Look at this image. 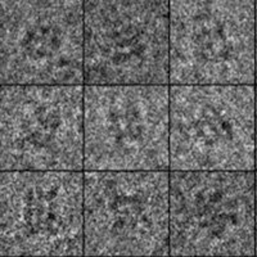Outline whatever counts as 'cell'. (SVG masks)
<instances>
[{
  "label": "cell",
  "mask_w": 257,
  "mask_h": 257,
  "mask_svg": "<svg viewBox=\"0 0 257 257\" xmlns=\"http://www.w3.org/2000/svg\"><path fill=\"white\" fill-rule=\"evenodd\" d=\"M170 171H256V86L170 85Z\"/></svg>",
  "instance_id": "obj_1"
},
{
  "label": "cell",
  "mask_w": 257,
  "mask_h": 257,
  "mask_svg": "<svg viewBox=\"0 0 257 257\" xmlns=\"http://www.w3.org/2000/svg\"><path fill=\"white\" fill-rule=\"evenodd\" d=\"M170 257H256V171H170Z\"/></svg>",
  "instance_id": "obj_2"
},
{
  "label": "cell",
  "mask_w": 257,
  "mask_h": 257,
  "mask_svg": "<svg viewBox=\"0 0 257 257\" xmlns=\"http://www.w3.org/2000/svg\"><path fill=\"white\" fill-rule=\"evenodd\" d=\"M84 257H170V171H84Z\"/></svg>",
  "instance_id": "obj_3"
},
{
  "label": "cell",
  "mask_w": 257,
  "mask_h": 257,
  "mask_svg": "<svg viewBox=\"0 0 257 257\" xmlns=\"http://www.w3.org/2000/svg\"><path fill=\"white\" fill-rule=\"evenodd\" d=\"M84 171H170V85H85Z\"/></svg>",
  "instance_id": "obj_4"
},
{
  "label": "cell",
  "mask_w": 257,
  "mask_h": 257,
  "mask_svg": "<svg viewBox=\"0 0 257 257\" xmlns=\"http://www.w3.org/2000/svg\"><path fill=\"white\" fill-rule=\"evenodd\" d=\"M85 85L169 86L170 2H84Z\"/></svg>",
  "instance_id": "obj_5"
},
{
  "label": "cell",
  "mask_w": 257,
  "mask_h": 257,
  "mask_svg": "<svg viewBox=\"0 0 257 257\" xmlns=\"http://www.w3.org/2000/svg\"><path fill=\"white\" fill-rule=\"evenodd\" d=\"M256 84V3L170 2V85Z\"/></svg>",
  "instance_id": "obj_6"
},
{
  "label": "cell",
  "mask_w": 257,
  "mask_h": 257,
  "mask_svg": "<svg viewBox=\"0 0 257 257\" xmlns=\"http://www.w3.org/2000/svg\"><path fill=\"white\" fill-rule=\"evenodd\" d=\"M0 256L84 257V171H2Z\"/></svg>",
  "instance_id": "obj_7"
},
{
  "label": "cell",
  "mask_w": 257,
  "mask_h": 257,
  "mask_svg": "<svg viewBox=\"0 0 257 257\" xmlns=\"http://www.w3.org/2000/svg\"><path fill=\"white\" fill-rule=\"evenodd\" d=\"M2 171H84V86L0 89Z\"/></svg>",
  "instance_id": "obj_8"
},
{
  "label": "cell",
  "mask_w": 257,
  "mask_h": 257,
  "mask_svg": "<svg viewBox=\"0 0 257 257\" xmlns=\"http://www.w3.org/2000/svg\"><path fill=\"white\" fill-rule=\"evenodd\" d=\"M0 82L85 86L84 2H0Z\"/></svg>",
  "instance_id": "obj_9"
},
{
  "label": "cell",
  "mask_w": 257,
  "mask_h": 257,
  "mask_svg": "<svg viewBox=\"0 0 257 257\" xmlns=\"http://www.w3.org/2000/svg\"><path fill=\"white\" fill-rule=\"evenodd\" d=\"M256 171H257V85H256Z\"/></svg>",
  "instance_id": "obj_10"
},
{
  "label": "cell",
  "mask_w": 257,
  "mask_h": 257,
  "mask_svg": "<svg viewBox=\"0 0 257 257\" xmlns=\"http://www.w3.org/2000/svg\"><path fill=\"white\" fill-rule=\"evenodd\" d=\"M256 257H257V171H256Z\"/></svg>",
  "instance_id": "obj_11"
},
{
  "label": "cell",
  "mask_w": 257,
  "mask_h": 257,
  "mask_svg": "<svg viewBox=\"0 0 257 257\" xmlns=\"http://www.w3.org/2000/svg\"><path fill=\"white\" fill-rule=\"evenodd\" d=\"M256 85H257V2H256Z\"/></svg>",
  "instance_id": "obj_12"
}]
</instances>
